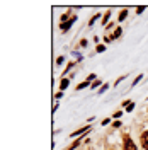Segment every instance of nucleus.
<instances>
[{
	"mask_svg": "<svg viewBox=\"0 0 148 150\" xmlns=\"http://www.w3.org/2000/svg\"><path fill=\"white\" fill-rule=\"evenodd\" d=\"M75 16L72 19H70V21H66V22H63V24H61V26H60V29H61V31H63V33H65V31H68V29H70V26H72V24H73L75 22Z\"/></svg>",
	"mask_w": 148,
	"mask_h": 150,
	"instance_id": "f257e3e1",
	"label": "nucleus"
},
{
	"mask_svg": "<svg viewBox=\"0 0 148 150\" xmlns=\"http://www.w3.org/2000/svg\"><path fill=\"white\" fill-rule=\"evenodd\" d=\"M124 150H136V147H135L133 140H130V138H124Z\"/></svg>",
	"mask_w": 148,
	"mask_h": 150,
	"instance_id": "f03ea898",
	"label": "nucleus"
},
{
	"mask_svg": "<svg viewBox=\"0 0 148 150\" xmlns=\"http://www.w3.org/2000/svg\"><path fill=\"white\" fill-rule=\"evenodd\" d=\"M92 79H95V75H90V77H89V79H87V80H85V82H82V84L78 85V87H77V91H82V89H85V87H87V85L90 84V80H92Z\"/></svg>",
	"mask_w": 148,
	"mask_h": 150,
	"instance_id": "7ed1b4c3",
	"label": "nucleus"
},
{
	"mask_svg": "<svg viewBox=\"0 0 148 150\" xmlns=\"http://www.w3.org/2000/svg\"><path fill=\"white\" fill-rule=\"evenodd\" d=\"M141 145H143V149L148 150V131H143V135H141Z\"/></svg>",
	"mask_w": 148,
	"mask_h": 150,
	"instance_id": "20e7f679",
	"label": "nucleus"
},
{
	"mask_svg": "<svg viewBox=\"0 0 148 150\" xmlns=\"http://www.w3.org/2000/svg\"><path fill=\"white\" fill-rule=\"evenodd\" d=\"M68 84H70V80L63 79V80H61V84H60V92H61V91H65L66 87H68Z\"/></svg>",
	"mask_w": 148,
	"mask_h": 150,
	"instance_id": "39448f33",
	"label": "nucleus"
},
{
	"mask_svg": "<svg viewBox=\"0 0 148 150\" xmlns=\"http://www.w3.org/2000/svg\"><path fill=\"white\" fill-rule=\"evenodd\" d=\"M85 131H89V126H83V128H80V130H77L72 133V137H75V135H82V133H85Z\"/></svg>",
	"mask_w": 148,
	"mask_h": 150,
	"instance_id": "423d86ee",
	"label": "nucleus"
},
{
	"mask_svg": "<svg viewBox=\"0 0 148 150\" xmlns=\"http://www.w3.org/2000/svg\"><path fill=\"white\" fill-rule=\"evenodd\" d=\"M126 16H128V10H123V12L119 14V21H124V19H126Z\"/></svg>",
	"mask_w": 148,
	"mask_h": 150,
	"instance_id": "0eeeda50",
	"label": "nucleus"
},
{
	"mask_svg": "<svg viewBox=\"0 0 148 150\" xmlns=\"http://www.w3.org/2000/svg\"><path fill=\"white\" fill-rule=\"evenodd\" d=\"M95 50H97V53H104L106 46H104V45H97V48H95Z\"/></svg>",
	"mask_w": 148,
	"mask_h": 150,
	"instance_id": "6e6552de",
	"label": "nucleus"
},
{
	"mask_svg": "<svg viewBox=\"0 0 148 150\" xmlns=\"http://www.w3.org/2000/svg\"><path fill=\"white\" fill-rule=\"evenodd\" d=\"M109 17H111V12H106V17H104V21H102V26H106V22H107Z\"/></svg>",
	"mask_w": 148,
	"mask_h": 150,
	"instance_id": "1a4fd4ad",
	"label": "nucleus"
},
{
	"mask_svg": "<svg viewBox=\"0 0 148 150\" xmlns=\"http://www.w3.org/2000/svg\"><path fill=\"white\" fill-rule=\"evenodd\" d=\"M119 34H121V29L118 28V29H116V31H114V36H112V39H116V38L119 36Z\"/></svg>",
	"mask_w": 148,
	"mask_h": 150,
	"instance_id": "9d476101",
	"label": "nucleus"
},
{
	"mask_svg": "<svg viewBox=\"0 0 148 150\" xmlns=\"http://www.w3.org/2000/svg\"><path fill=\"white\" fill-rule=\"evenodd\" d=\"M63 60H65V58H63V56H60V58H56V63H58V65H61V63H63Z\"/></svg>",
	"mask_w": 148,
	"mask_h": 150,
	"instance_id": "9b49d317",
	"label": "nucleus"
},
{
	"mask_svg": "<svg viewBox=\"0 0 148 150\" xmlns=\"http://www.w3.org/2000/svg\"><path fill=\"white\" fill-rule=\"evenodd\" d=\"M141 79H143V75H138V77H136V80H135V82H133V85H136L140 82V80H141Z\"/></svg>",
	"mask_w": 148,
	"mask_h": 150,
	"instance_id": "f8f14e48",
	"label": "nucleus"
},
{
	"mask_svg": "<svg viewBox=\"0 0 148 150\" xmlns=\"http://www.w3.org/2000/svg\"><path fill=\"white\" fill-rule=\"evenodd\" d=\"M133 108H135V104L130 103V104H128V108H126V111H133Z\"/></svg>",
	"mask_w": 148,
	"mask_h": 150,
	"instance_id": "ddd939ff",
	"label": "nucleus"
},
{
	"mask_svg": "<svg viewBox=\"0 0 148 150\" xmlns=\"http://www.w3.org/2000/svg\"><path fill=\"white\" fill-rule=\"evenodd\" d=\"M97 85H101V80H95V82L92 84V87H97Z\"/></svg>",
	"mask_w": 148,
	"mask_h": 150,
	"instance_id": "4468645a",
	"label": "nucleus"
}]
</instances>
